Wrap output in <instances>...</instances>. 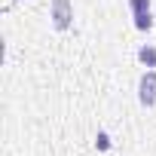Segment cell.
<instances>
[{
  "label": "cell",
  "instance_id": "cell-3",
  "mask_svg": "<svg viewBox=\"0 0 156 156\" xmlns=\"http://www.w3.org/2000/svg\"><path fill=\"white\" fill-rule=\"evenodd\" d=\"M138 58H141L147 67H156V49H153V46H144V49L138 52Z\"/></svg>",
  "mask_w": 156,
  "mask_h": 156
},
{
  "label": "cell",
  "instance_id": "cell-2",
  "mask_svg": "<svg viewBox=\"0 0 156 156\" xmlns=\"http://www.w3.org/2000/svg\"><path fill=\"white\" fill-rule=\"evenodd\" d=\"M73 19V6H70V0H52V22L58 31H64Z\"/></svg>",
  "mask_w": 156,
  "mask_h": 156
},
{
  "label": "cell",
  "instance_id": "cell-4",
  "mask_svg": "<svg viewBox=\"0 0 156 156\" xmlns=\"http://www.w3.org/2000/svg\"><path fill=\"white\" fill-rule=\"evenodd\" d=\"M150 25H153L150 12H138V16H135V28H138V31H150Z\"/></svg>",
  "mask_w": 156,
  "mask_h": 156
},
{
  "label": "cell",
  "instance_id": "cell-1",
  "mask_svg": "<svg viewBox=\"0 0 156 156\" xmlns=\"http://www.w3.org/2000/svg\"><path fill=\"white\" fill-rule=\"evenodd\" d=\"M138 98H141L144 107H150V104L156 101V70H147V73L141 76V83H138Z\"/></svg>",
  "mask_w": 156,
  "mask_h": 156
},
{
  "label": "cell",
  "instance_id": "cell-6",
  "mask_svg": "<svg viewBox=\"0 0 156 156\" xmlns=\"http://www.w3.org/2000/svg\"><path fill=\"white\" fill-rule=\"evenodd\" d=\"M95 144H98V150H110V138H107L104 132H98V138H95Z\"/></svg>",
  "mask_w": 156,
  "mask_h": 156
},
{
  "label": "cell",
  "instance_id": "cell-5",
  "mask_svg": "<svg viewBox=\"0 0 156 156\" xmlns=\"http://www.w3.org/2000/svg\"><path fill=\"white\" fill-rule=\"evenodd\" d=\"M129 6H132L135 16L138 12H150V0H129Z\"/></svg>",
  "mask_w": 156,
  "mask_h": 156
}]
</instances>
